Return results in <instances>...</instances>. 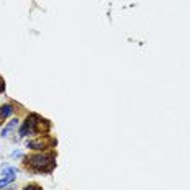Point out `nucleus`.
<instances>
[{"mask_svg":"<svg viewBox=\"0 0 190 190\" xmlns=\"http://www.w3.org/2000/svg\"><path fill=\"white\" fill-rule=\"evenodd\" d=\"M16 126H18V120L13 118L12 121H8V123H7V126L2 130V136H8V133H12V131L15 130Z\"/></svg>","mask_w":190,"mask_h":190,"instance_id":"3","label":"nucleus"},{"mask_svg":"<svg viewBox=\"0 0 190 190\" xmlns=\"http://www.w3.org/2000/svg\"><path fill=\"white\" fill-rule=\"evenodd\" d=\"M3 90H5V82H3V79L0 77V94H2Z\"/></svg>","mask_w":190,"mask_h":190,"instance_id":"9","label":"nucleus"},{"mask_svg":"<svg viewBox=\"0 0 190 190\" xmlns=\"http://www.w3.org/2000/svg\"><path fill=\"white\" fill-rule=\"evenodd\" d=\"M13 180H15V177H3L2 180H0V189L7 187V185L13 184Z\"/></svg>","mask_w":190,"mask_h":190,"instance_id":"7","label":"nucleus"},{"mask_svg":"<svg viewBox=\"0 0 190 190\" xmlns=\"http://www.w3.org/2000/svg\"><path fill=\"white\" fill-rule=\"evenodd\" d=\"M13 156H15V157H22L23 153H22V151H15V153H13Z\"/></svg>","mask_w":190,"mask_h":190,"instance_id":"10","label":"nucleus"},{"mask_svg":"<svg viewBox=\"0 0 190 190\" xmlns=\"http://www.w3.org/2000/svg\"><path fill=\"white\" fill-rule=\"evenodd\" d=\"M41 120L38 118L36 115H30L28 118L25 120V123H23V126H22V130H20V136H26L28 133H36V125L39 123Z\"/></svg>","mask_w":190,"mask_h":190,"instance_id":"2","label":"nucleus"},{"mask_svg":"<svg viewBox=\"0 0 190 190\" xmlns=\"http://www.w3.org/2000/svg\"><path fill=\"white\" fill-rule=\"evenodd\" d=\"M26 164L28 167L34 169V171H51L54 165L53 156H48V154H33V156L26 157Z\"/></svg>","mask_w":190,"mask_h":190,"instance_id":"1","label":"nucleus"},{"mask_svg":"<svg viewBox=\"0 0 190 190\" xmlns=\"http://www.w3.org/2000/svg\"><path fill=\"white\" fill-rule=\"evenodd\" d=\"M15 112V108H13V105H10V103H7V105L0 107V118H7V116H10L12 113Z\"/></svg>","mask_w":190,"mask_h":190,"instance_id":"4","label":"nucleus"},{"mask_svg":"<svg viewBox=\"0 0 190 190\" xmlns=\"http://www.w3.org/2000/svg\"><path fill=\"white\" fill-rule=\"evenodd\" d=\"M16 172H18V169H16V167H3L2 175H3V177H15Z\"/></svg>","mask_w":190,"mask_h":190,"instance_id":"5","label":"nucleus"},{"mask_svg":"<svg viewBox=\"0 0 190 190\" xmlns=\"http://www.w3.org/2000/svg\"><path fill=\"white\" fill-rule=\"evenodd\" d=\"M23 190H43L41 187H38V185H28L26 189H23Z\"/></svg>","mask_w":190,"mask_h":190,"instance_id":"8","label":"nucleus"},{"mask_svg":"<svg viewBox=\"0 0 190 190\" xmlns=\"http://www.w3.org/2000/svg\"><path fill=\"white\" fill-rule=\"evenodd\" d=\"M28 148H31V149H44V143L43 141H28Z\"/></svg>","mask_w":190,"mask_h":190,"instance_id":"6","label":"nucleus"}]
</instances>
